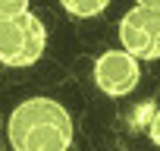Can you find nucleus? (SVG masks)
Returning a JSON list of instances; mask_svg holds the SVG:
<instances>
[{"mask_svg": "<svg viewBox=\"0 0 160 151\" xmlns=\"http://www.w3.org/2000/svg\"><path fill=\"white\" fill-rule=\"evenodd\" d=\"M13 151H69L72 117L53 98H25L7 120Z\"/></svg>", "mask_w": 160, "mask_h": 151, "instance_id": "nucleus-1", "label": "nucleus"}, {"mask_svg": "<svg viewBox=\"0 0 160 151\" xmlns=\"http://www.w3.org/2000/svg\"><path fill=\"white\" fill-rule=\"evenodd\" d=\"M44 50H47V29L32 10L0 22V63L3 66L16 69L32 66L44 57Z\"/></svg>", "mask_w": 160, "mask_h": 151, "instance_id": "nucleus-2", "label": "nucleus"}, {"mask_svg": "<svg viewBox=\"0 0 160 151\" xmlns=\"http://www.w3.org/2000/svg\"><path fill=\"white\" fill-rule=\"evenodd\" d=\"M119 47L138 60H160V10L135 3L119 19Z\"/></svg>", "mask_w": 160, "mask_h": 151, "instance_id": "nucleus-3", "label": "nucleus"}, {"mask_svg": "<svg viewBox=\"0 0 160 151\" xmlns=\"http://www.w3.org/2000/svg\"><path fill=\"white\" fill-rule=\"evenodd\" d=\"M141 79V63L135 54H129L126 47L119 50H104L94 60V85L110 95V98H126L135 91Z\"/></svg>", "mask_w": 160, "mask_h": 151, "instance_id": "nucleus-4", "label": "nucleus"}, {"mask_svg": "<svg viewBox=\"0 0 160 151\" xmlns=\"http://www.w3.org/2000/svg\"><path fill=\"white\" fill-rule=\"evenodd\" d=\"M60 7L69 13V16H78V19H91V16H101L110 0H60Z\"/></svg>", "mask_w": 160, "mask_h": 151, "instance_id": "nucleus-5", "label": "nucleus"}, {"mask_svg": "<svg viewBox=\"0 0 160 151\" xmlns=\"http://www.w3.org/2000/svg\"><path fill=\"white\" fill-rule=\"evenodd\" d=\"M25 10H28V0H0V22L13 19V16H19Z\"/></svg>", "mask_w": 160, "mask_h": 151, "instance_id": "nucleus-6", "label": "nucleus"}, {"mask_svg": "<svg viewBox=\"0 0 160 151\" xmlns=\"http://www.w3.org/2000/svg\"><path fill=\"white\" fill-rule=\"evenodd\" d=\"M148 135H151V142L160 148V107L154 110V117H151V123H148Z\"/></svg>", "mask_w": 160, "mask_h": 151, "instance_id": "nucleus-7", "label": "nucleus"}, {"mask_svg": "<svg viewBox=\"0 0 160 151\" xmlns=\"http://www.w3.org/2000/svg\"><path fill=\"white\" fill-rule=\"evenodd\" d=\"M135 3H141V7H154V10H160V0H135Z\"/></svg>", "mask_w": 160, "mask_h": 151, "instance_id": "nucleus-8", "label": "nucleus"}]
</instances>
